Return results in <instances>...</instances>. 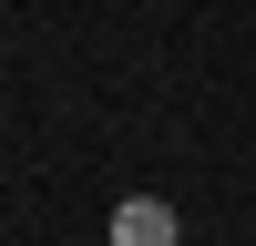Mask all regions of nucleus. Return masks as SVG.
<instances>
[{
	"label": "nucleus",
	"mask_w": 256,
	"mask_h": 246,
	"mask_svg": "<svg viewBox=\"0 0 256 246\" xmlns=\"http://www.w3.org/2000/svg\"><path fill=\"white\" fill-rule=\"evenodd\" d=\"M113 246H174V205L164 195H123L113 205Z\"/></svg>",
	"instance_id": "f257e3e1"
}]
</instances>
